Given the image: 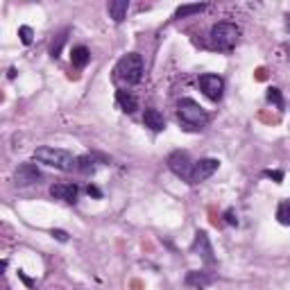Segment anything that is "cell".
I'll return each mask as SVG.
<instances>
[{
  "label": "cell",
  "instance_id": "7c38bea8",
  "mask_svg": "<svg viewBox=\"0 0 290 290\" xmlns=\"http://www.w3.org/2000/svg\"><path fill=\"white\" fill-rule=\"evenodd\" d=\"M116 102H118V107L125 111V114H134V111L138 109L136 95L129 93V91H118V93H116Z\"/></svg>",
  "mask_w": 290,
  "mask_h": 290
},
{
  "label": "cell",
  "instance_id": "6da1fadb",
  "mask_svg": "<svg viewBox=\"0 0 290 290\" xmlns=\"http://www.w3.org/2000/svg\"><path fill=\"white\" fill-rule=\"evenodd\" d=\"M34 159H37L39 163H46V166L57 168V170H64V172H71L77 168V157H73L66 150L48 148V145L34 150Z\"/></svg>",
  "mask_w": 290,
  "mask_h": 290
},
{
  "label": "cell",
  "instance_id": "277c9868",
  "mask_svg": "<svg viewBox=\"0 0 290 290\" xmlns=\"http://www.w3.org/2000/svg\"><path fill=\"white\" fill-rule=\"evenodd\" d=\"M238 37H240V30L233 23H227V21L215 23L213 28H211V46H213L215 50H222V53H227V50H231V48L236 46Z\"/></svg>",
  "mask_w": 290,
  "mask_h": 290
},
{
  "label": "cell",
  "instance_id": "44dd1931",
  "mask_svg": "<svg viewBox=\"0 0 290 290\" xmlns=\"http://www.w3.org/2000/svg\"><path fill=\"white\" fill-rule=\"evenodd\" d=\"M19 37H21V41H23L25 46H30V43H32V39H34V30L30 28V25H21V28H19Z\"/></svg>",
  "mask_w": 290,
  "mask_h": 290
},
{
  "label": "cell",
  "instance_id": "8fae6325",
  "mask_svg": "<svg viewBox=\"0 0 290 290\" xmlns=\"http://www.w3.org/2000/svg\"><path fill=\"white\" fill-rule=\"evenodd\" d=\"M143 123H145V127L152 129V132H163V129H166V118H163V114L159 109H145Z\"/></svg>",
  "mask_w": 290,
  "mask_h": 290
},
{
  "label": "cell",
  "instance_id": "7a4b0ae2",
  "mask_svg": "<svg viewBox=\"0 0 290 290\" xmlns=\"http://www.w3.org/2000/svg\"><path fill=\"white\" fill-rule=\"evenodd\" d=\"M177 116H179V123L184 125L186 129H202L206 123H209V114H206L195 100H190V98L179 100V105H177Z\"/></svg>",
  "mask_w": 290,
  "mask_h": 290
},
{
  "label": "cell",
  "instance_id": "e0dca14e",
  "mask_svg": "<svg viewBox=\"0 0 290 290\" xmlns=\"http://www.w3.org/2000/svg\"><path fill=\"white\" fill-rule=\"evenodd\" d=\"M95 159L89 157V154H84V157H77V170L84 172V175H93L95 172Z\"/></svg>",
  "mask_w": 290,
  "mask_h": 290
},
{
  "label": "cell",
  "instance_id": "5bb4252c",
  "mask_svg": "<svg viewBox=\"0 0 290 290\" xmlns=\"http://www.w3.org/2000/svg\"><path fill=\"white\" fill-rule=\"evenodd\" d=\"M71 62L75 68H84L86 64L91 62V53H89V48L86 46H75L73 48V53H71Z\"/></svg>",
  "mask_w": 290,
  "mask_h": 290
},
{
  "label": "cell",
  "instance_id": "ba28073f",
  "mask_svg": "<svg viewBox=\"0 0 290 290\" xmlns=\"http://www.w3.org/2000/svg\"><path fill=\"white\" fill-rule=\"evenodd\" d=\"M14 179H16V184H21V186H30V184H39V179H43V175L34 163H21Z\"/></svg>",
  "mask_w": 290,
  "mask_h": 290
},
{
  "label": "cell",
  "instance_id": "4316f807",
  "mask_svg": "<svg viewBox=\"0 0 290 290\" xmlns=\"http://www.w3.org/2000/svg\"><path fill=\"white\" fill-rule=\"evenodd\" d=\"M288 28H290V16H288Z\"/></svg>",
  "mask_w": 290,
  "mask_h": 290
},
{
  "label": "cell",
  "instance_id": "7402d4cb",
  "mask_svg": "<svg viewBox=\"0 0 290 290\" xmlns=\"http://www.w3.org/2000/svg\"><path fill=\"white\" fill-rule=\"evenodd\" d=\"M263 175L270 177V179H274L276 184H281V181H283V172H281V170H265Z\"/></svg>",
  "mask_w": 290,
  "mask_h": 290
},
{
  "label": "cell",
  "instance_id": "9a60e30c",
  "mask_svg": "<svg viewBox=\"0 0 290 290\" xmlns=\"http://www.w3.org/2000/svg\"><path fill=\"white\" fill-rule=\"evenodd\" d=\"M211 281L213 279H211L209 274H204V272H188V274H186V283L193 285V288H206Z\"/></svg>",
  "mask_w": 290,
  "mask_h": 290
},
{
  "label": "cell",
  "instance_id": "ac0fdd59",
  "mask_svg": "<svg viewBox=\"0 0 290 290\" xmlns=\"http://www.w3.org/2000/svg\"><path fill=\"white\" fill-rule=\"evenodd\" d=\"M66 37H68V30H64V32L57 37V41L53 43V48H50V57L53 59H57L59 55H62V48H64V43H66Z\"/></svg>",
  "mask_w": 290,
  "mask_h": 290
},
{
  "label": "cell",
  "instance_id": "4fadbf2b",
  "mask_svg": "<svg viewBox=\"0 0 290 290\" xmlns=\"http://www.w3.org/2000/svg\"><path fill=\"white\" fill-rule=\"evenodd\" d=\"M127 10H129V0H114V3H109V16L116 23H123L125 16H127Z\"/></svg>",
  "mask_w": 290,
  "mask_h": 290
},
{
  "label": "cell",
  "instance_id": "603a6c76",
  "mask_svg": "<svg viewBox=\"0 0 290 290\" xmlns=\"http://www.w3.org/2000/svg\"><path fill=\"white\" fill-rule=\"evenodd\" d=\"M86 193H89L91 197H95V200H100V197H102V190L98 188V186H93V184L86 186Z\"/></svg>",
  "mask_w": 290,
  "mask_h": 290
},
{
  "label": "cell",
  "instance_id": "484cf974",
  "mask_svg": "<svg viewBox=\"0 0 290 290\" xmlns=\"http://www.w3.org/2000/svg\"><path fill=\"white\" fill-rule=\"evenodd\" d=\"M19 276H21V279H23V281H25V283H28V285H30V288H34V281H32V279H30V276H25V274H23V272H21V270H19Z\"/></svg>",
  "mask_w": 290,
  "mask_h": 290
},
{
  "label": "cell",
  "instance_id": "d4e9b609",
  "mask_svg": "<svg viewBox=\"0 0 290 290\" xmlns=\"http://www.w3.org/2000/svg\"><path fill=\"white\" fill-rule=\"evenodd\" d=\"M224 220H227L229 224H238V218H236V213H233V209H229L227 213H224Z\"/></svg>",
  "mask_w": 290,
  "mask_h": 290
},
{
  "label": "cell",
  "instance_id": "ffe728a7",
  "mask_svg": "<svg viewBox=\"0 0 290 290\" xmlns=\"http://www.w3.org/2000/svg\"><path fill=\"white\" fill-rule=\"evenodd\" d=\"M267 102H272V105H276L279 109H283L285 107V102H283V95H281V91L279 89H267Z\"/></svg>",
  "mask_w": 290,
  "mask_h": 290
},
{
  "label": "cell",
  "instance_id": "9c48e42d",
  "mask_svg": "<svg viewBox=\"0 0 290 290\" xmlns=\"http://www.w3.org/2000/svg\"><path fill=\"white\" fill-rule=\"evenodd\" d=\"M193 252L200 254L202 261H204L206 265H213V263H215L213 247H211V243H209V236H206V231H197V233H195V243H193Z\"/></svg>",
  "mask_w": 290,
  "mask_h": 290
},
{
  "label": "cell",
  "instance_id": "52a82bcc",
  "mask_svg": "<svg viewBox=\"0 0 290 290\" xmlns=\"http://www.w3.org/2000/svg\"><path fill=\"white\" fill-rule=\"evenodd\" d=\"M220 161L218 159H200V161L193 166V175H190L188 184H202L204 179H209L215 170H218Z\"/></svg>",
  "mask_w": 290,
  "mask_h": 290
},
{
  "label": "cell",
  "instance_id": "cb8c5ba5",
  "mask_svg": "<svg viewBox=\"0 0 290 290\" xmlns=\"http://www.w3.org/2000/svg\"><path fill=\"white\" fill-rule=\"evenodd\" d=\"M53 236L57 238L59 243H66V240H68V233L64 231V229H53Z\"/></svg>",
  "mask_w": 290,
  "mask_h": 290
},
{
  "label": "cell",
  "instance_id": "8992f818",
  "mask_svg": "<svg viewBox=\"0 0 290 290\" xmlns=\"http://www.w3.org/2000/svg\"><path fill=\"white\" fill-rule=\"evenodd\" d=\"M200 89L209 100L218 102V100H222L224 80L220 75H211V73H206V75H200Z\"/></svg>",
  "mask_w": 290,
  "mask_h": 290
},
{
  "label": "cell",
  "instance_id": "d6986e66",
  "mask_svg": "<svg viewBox=\"0 0 290 290\" xmlns=\"http://www.w3.org/2000/svg\"><path fill=\"white\" fill-rule=\"evenodd\" d=\"M276 218H279L281 224H290V200L281 202L279 209H276Z\"/></svg>",
  "mask_w": 290,
  "mask_h": 290
},
{
  "label": "cell",
  "instance_id": "2e32d148",
  "mask_svg": "<svg viewBox=\"0 0 290 290\" xmlns=\"http://www.w3.org/2000/svg\"><path fill=\"white\" fill-rule=\"evenodd\" d=\"M206 7H209L206 3H200V5H184L175 12V16L177 19H186V16H193V14H202Z\"/></svg>",
  "mask_w": 290,
  "mask_h": 290
},
{
  "label": "cell",
  "instance_id": "3957f363",
  "mask_svg": "<svg viewBox=\"0 0 290 290\" xmlns=\"http://www.w3.org/2000/svg\"><path fill=\"white\" fill-rule=\"evenodd\" d=\"M116 80L123 84H138L143 77V57L136 53H127L118 59L116 64Z\"/></svg>",
  "mask_w": 290,
  "mask_h": 290
},
{
  "label": "cell",
  "instance_id": "30bf717a",
  "mask_svg": "<svg viewBox=\"0 0 290 290\" xmlns=\"http://www.w3.org/2000/svg\"><path fill=\"white\" fill-rule=\"evenodd\" d=\"M77 193H80V188H77L75 184H53L50 186V195H53L55 200L68 202V204H75L77 202Z\"/></svg>",
  "mask_w": 290,
  "mask_h": 290
},
{
  "label": "cell",
  "instance_id": "5b68a950",
  "mask_svg": "<svg viewBox=\"0 0 290 290\" xmlns=\"http://www.w3.org/2000/svg\"><path fill=\"white\" fill-rule=\"evenodd\" d=\"M193 166H195V163L190 161L188 152H181V150H177V152H172L170 157H168V168H170L177 177H181V179H186V181H190Z\"/></svg>",
  "mask_w": 290,
  "mask_h": 290
}]
</instances>
